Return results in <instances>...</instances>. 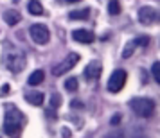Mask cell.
Returning <instances> with one entry per match:
<instances>
[{
    "instance_id": "cell-5",
    "label": "cell",
    "mask_w": 160,
    "mask_h": 138,
    "mask_svg": "<svg viewBox=\"0 0 160 138\" xmlns=\"http://www.w3.org/2000/svg\"><path fill=\"white\" fill-rule=\"evenodd\" d=\"M29 34H31V38H32V41L38 43V45H45V43H49V40H51V32H49V29L45 27L43 23H34V25H31Z\"/></svg>"
},
{
    "instance_id": "cell-6",
    "label": "cell",
    "mask_w": 160,
    "mask_h": 138,
    "mask_svg": "<svg viewBox=\"0 0 160 138\" xmlns=\"http://www.w3.org/2000/svg\"><path fill=\"white\" fill-rule=\"evenodd\" d=\"M126 72L124 70H115V72L110 75L108 79V84H106V88H108V92H112V93H117V92H121L124 88V84H126Z\"/></svg>"
},
{
    "instance_id": "cell-19",
    "label": "cell",
    "mask_w": 160,
    "mask_h": 138,
    "mask_svg": "<svg viewBox=\"0 0 160 138\" xmlns=\"http://www.w3.org/2000/svg\"><path fill=\"white\" fill-rule=\"evenodd\" d=\"M137 45H135V41H131L130 45H126V49H124V52H122V58L126 59V58H130L131 54H133V49H135Z\"/></svg>"
},
{
    "instance_id": "cell-8",
    "label": "cell",
    "mask_w": 160,
    "mask_h": 138,
    "mask_svg": "<svg viewBox=\"0 0 160 138\" xmlns=\"http://www.w3.org/2000/svg\"><path fill=\"white\" fill-rule=\"evenodd\" d=\"M102 74V65L99 61H90L87 66H85V70H83V77L87 81H95L99 79V75Z\"/></svg>"
},
{
    "instance_id": "cell-2",
    "label": "cell",
    "mask_w": 160,
    "mask_h": 138,
    "mask_svg": "<svg viewBox=\"0 0 160 138\" xmlns=\"http://www.w3.org/2000/svg\"><path fill=\"white\" fill-rule=\"evenodd\" d=\"M2 61H4L6 68H8L9 72H13V74H20L23 68H25V65H27L25 54H23L20 49H9V47L4 50Z\"/></svg>"
},
{
    "instance_id": "cell-21",
    "label": "cell",
    "mask_w": 160,
    "mask_h": 138,
    "mask_svg": "<svg viewBox=\"0 0 160 138\" xmlns=\"http://www.w3.org/2000/svg\"><path fill=\"white\" fill-rule=\"evenodd\" d=\"M110 124H112V126H119V124H121V115H119V113L113 115L112 117V120H110Z\"/></svg>"
},
{
    "instance_id": "cell-15",
    "label": "cell",
    "mask_w": 160,
    "mask_h": 138,
    "mask_svg": "<svg viewBox=\"0 0 160 138\" xmlns=\"http://www.w3.org/2000/svg\"><path fill=\"white\" fill-rule=\"evenodd\" d=\"M108 13L112 16H117L119 13H121V4L117 2V0H110V4H108Z\"/></svg>"
},
{
    "instance_id": "cell-14",
    "label": "cell",
    "mask_w": 160,
    "mask_h": 138,
    "mask_svg": "<svg viewBox=\"0 0 160 138\" xmlns=\"http://www.w3.org/2000/svg\"><path fill=\"white\" fill-rule=\"evenodd\" d=\"M88 15H90V9L83 7V9H76V11H72V13L68 15V18H70V20H87Z\"/></svg>"
},
{
    "instance_id": "cell-20",
    "label": "cell",
    "mask_w": 160,
    "mask_h": 138,
    "mask_svg": "<svg viewBox=\"0 0 160 138\" xmlns=\"http://www.w3.org/2000/svg\"><path fill=\"white\" fill-rule=\"evenodd\" d=\"M133 41H135V45H140V47H146V45L149 43V38H148V36H138V38H135Z\"/></svg>"
},
{
    "instance_id": "cell-23",
    "label": "cell",
    "mask_w": 160,
    "mask_h": 138,
    "mask_svg": "<svg viewBox=\"0 0 160 138\" xmlns=\"http://www.w3.org/2000/svg\"><path fill=\"white\" fill-rule=\"evenodd\" d=\"M9 93V84H2L0 88V95H8Z\"/></svg>"
},
{
    "instance_id": "cell-9",
    "label": "cell",
    "mask_w": 160,
    "mask_h": 138,
    "mask_svg": "<svg viewBox=\"0 0 160 138\" xmlns=\"http://www.w3.org/2000/svg\"><path fill=\"white\" fill-rule=\"evenodd\" d=\"M72 40H76L78 43H92L95 40V34L87 29H76L72 31Z\"/></svg>"
},
{
    "instance_id": "cell-11",
    "label": "cell",
    "mask_w": 160,
    "mask_h": 138,
    "mask_svg": "<svg viewBox=\"0 0 160 138\" xmlns=\"http://www.w3.org/2000/svg\"><path fill=\"white\" fill-rule=\"evenodd\" d=\"M23 99L29 104H32V106H42L45 101V95H43V92H29V93L23 95Z\"/></svg>"
},
{
    "instance_id": "cell-16",
    "label": "cell",
    "mask_w": 160,
    "mask_h": 138,
    "mask_svg": "<svg viewBox=\"0 0 160 138\" xmlns=\"http://www.w3.org/2000/svg\"><path fill=\"white\" fill-rule=\"evenodd\" d=\"M78 86H79V83H78L76 77H70V79L65 81V90H68V92H76Z\"/></svg>"
},
{
    "instance_id": "cell-18",
    "label": "cell",
    "mask_w": 160,
    "mask_h": 138,
    "mask_svg": "<svg viewBox=\"0 0 160 138\" xmlns=\"http://www.w3.org/2000/svg\"><path fill=\"white\" fill-rule=\"evenodd\" d=\"M151 72H153V79L157 81V83H160V63H158V61H157V63H153Z\"/></svg>"
},
{
    "instance_id": "cell-17",
    "label": "cell",
    "mask_w": 160,
    "mask_h": 138,
    "mask_svg": "<svg viewBox=\"0 0 160 138\" xmlns=\"http://www.w3.org/2000/svg\"><path fill=\"white\" fill-rule=\"evenodd\" d=\"M61 106V95L59 93H52L51 97V109H56Z\"/></svg>"
},
{
    "instance_id": "cell-3",
    "label": "cell",
    "mask_w": 160,
    "mask_h": 138,
    "mask_svg": "<svg viewBox=\"0 0 160 138\" xmlns=\"http://www.w3.org/2000/svg\"><path fill=\"white\" fill-rule=\"evenodd\" d=\"M130 108L133 109V113L140 118H148L155 113V102L151 99H146V97H135L131 99Z\"/></svg>"
},
{
    "instance_id": "cell-12",
    "label": "cell",
    "mask_w": 160,
    "mask_h": 138,
    "mask_svg": "<svg viewBox=\"0 0 160 138\" xmlns=\"http://www.w3.org/2000/svg\"><path fill=\"white\" fill-rule=\"evenodd\" d=\"M45 79V72L43 70H34V72L29 75V79H27V83H29V86H38V84H42Z\"/></svg>"
},
{
    "instance_id": "cell-10",
    "label": "cell",
    "mask_w": 160,
    "mask_h": 138,
    "mask_svg": "<svg viewBox=\"0 0 160 138\" xmlns=\"http://www.w3.org/2000/svg\"><path fill=\"white\" fill-rule=\"evenodd\" d=\"M2 18H4V22L8 23V25H16V23H20V20H22V15L16 11V9H8V11H4V15H2Z\"/></svg>"
},
{
    "instance_id": "cell-22",
    "label": "cell",
    "mask_w": 160,
    "mask_h": 138,
    "mask_svg": "<svg viewBox=\"0 0 160 138\" xmlns=\"http://www.w3.org/2000/svg\"><path fill=\"white\" fill-rule=\"evenodd\" d=\"M70 108L81 109V108H83V102H79V101H72V102H70Z\"/></svg>"
},
{
    "instance_id": "cell-24",
    "label": "cell",
    "mask_w": 160,
    "mask_h": 138,
    "mask_svg": "<svg viewBox=\"0 0 160 138\" xmlns=\"http://www.w3.org/2000/svg\"><path fill=\"white\" fill-rule=\"evenodd\" d=\"M67 2H70V4H76V2H79V0H67Z\"/></svg>"
},
{
    "instance_id": "cell-7",
    "label": "cell",
    "mask_w": 160,
    "mask_h": 138,
    "mask_svg": "<svg viewBox=\"0 0 160 138\" xmlns=\"http://www.w3.org/2000/svg\"><path fill=\"white\" fill-rule=\"evenodd\" d=\"M158 20V11L151 6H144L138 9V22L142 25H153Z\"/></svg>"
},
{
    "instance_id": "cell-1",
    "label": "cell",
    "mask_w": 160,
    "mask_h": 138,
    "mask_svg": "<svg viewBox=\"0 0 160 138\" xmlns=\"http://www.w3.org/2000/svg\"><path fill=\"white\" fill-rule=\"evenodd\" d=\"M4 111H6V115H4V133L8 136H15L23 129L25 117L15 104H6Z\"/></svg>"
},
{
    "instance_id": "cell-4",
    "label": "cell",
    "mask_w": 160,
    "mask_h": 138,
    "mask_svg": "<svg viewBox=\"0 0 160 138\" xmlns=\"http://www.w3.org/2000/svg\"><path fill=\"white\" fill-rule=\"evenodd\" d=\"M79 63V54H76V52H70L68 56H67L61 63H58L56 66H52V75H56V77H59V75H63V74H67L68 70H72L74 66Z\"/></svg>"
},
{
    "instance_id": "cell-13",
    "label": "cell",
    "mask_w": 160,
    "mask_h": 138,
    "mask_svg": "<svg viewBox=\"0 0 160 138\" xmlns=\"http://www.w3.org/2000/svg\"><path fill=\"white\" fill-rule=\"evenodd\" d=\"M27 11H29L31 15L34 16H40L43 15V6L38 2V0H29V6H27Z\"/></svg>"
}]
</instances>
